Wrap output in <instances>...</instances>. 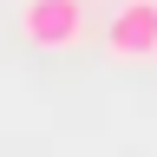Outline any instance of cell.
Wrapping results in <instances>:
<instances>
[{
  "label": "cell",
  "mask_w": 157,
  "mask_h": 157,
  "mask_svg": "<svg viewBox=\"0 0 157 157\" xmlns=\"http://www.w3.org/2000/svg\"><path fill=\"white\" fill-rule=\"evenodd\" d=\"M105 52L118 66H137V59H157V0H124L105 26Z\"/></svg>",
  "instance_id": "cell-2"
},
{
  "label": "cell",
  "mask_w": 157,
  "mask_h": 157,
  "mask_svg": "<svg viewBox=\"0 0 157 157\" xmlns=\"http://www.w3.org/2000/svg\"><path fill=\"white\" fill-rule=\"evenodd\" d=\"M20 33L39 52H72L85 39V0H26L20 7Z\"/></svg>",
  "instance_id": "cell-1"
}]
</instances>
